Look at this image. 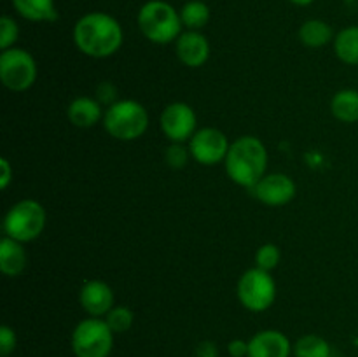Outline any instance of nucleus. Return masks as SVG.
Returning a JSON list of instances; mask_svg holds the SVG:
<instances>
[{
  "label": "nucleus",
  "mask_w": 358,
  "mask_h": 357,
  "mask_svg": "<svg viewBox=\"0 0 358 357\" xmlns=\"http://www.w3.org/2000/svg\"><path fill=\"white\" fill-rule=\"evenodd\" d=\"M28 266V254L23 244L3 237L0 241V272L6 276H20Z\"/></svg>",
  "instance_id": "15"
},
{
  "label": "nucleus",
  "mask_w": 358,
  "mask_h": 357,
  "mask_svg": "<svg viewBox=\"0 0 358 357\" xmlns=\"http://www.w3.org/2000/svg\"><path fill=\"white\" fill-rule=\"evenodd\" d=\"M0 80L10 91L30 90L37 80V63L34 56L21 48H10L0 55Z\"/></svg>",
  "instance_id": "8"
},
{
  "label": "nucleus",
  "mask_w": 358,
  "mask_h": 357,
  "mask_svg": "<svg viewBox=\"0 0 358 357\" xmlns=\"http://www.w3.org/2000/svg\"><path fill=\"white\" fill-rule=\"evenodd\" d=\"M296 357H332L331 345L318 335H304L294 345Z\"/></svg>",
  "instance_id": "21"
},
{
  "label": "nucleus",
  "mask_w": 358,
  "mask_h": 357,
  "mask_svg": "<svg viewBox=\"0 0 358 357\" xmlns=\"http://www.w3.org/2000/svg\"><path fill=\"white\" fill-rule=\"evenodd\" d=\"M191 160V150L189 147H185L184 144L171 142L170 147H166V153H164V161L170 168H175V170H180V168H185V164Z\"/></svg>",
  "instance_id": "25"
},
{
  "label": "nucleus",
  "mask_w": 358,
  "mask_h": 357,
  "mask_svg": "<svg viewBox=\"0 0 358 357\" xmlns=\"http://www.w3.org/2000/svg\"><path fill=\"white\" fill-rule=\"evenodd\" d=\"M294 346L278 329H264L248 340V357H290Z\"/></svg>",
  "instance_id": "13"
},
{
  "label": "nucleus",
  "mask_w": 358,
  "mask_h": 357,
  "mask_svg": "<svg viewBox=\"0 0 358 357\" xmlns=\"http://www.w3.org/2000/svg\"><path fill=\"white\" fill-rule=\"evenodd\" d=\"M45 209L37 200H21L7 210L3 217V233L13 240L27 244L37 240L45 227Z\"/></svg>",
  "instance_id": "5"
},
{
  "label": "nucleus",
  "mask_w": 358,
  "mask_h": 357,
  "mask_svg": "<svg viewBox=\"0 0 358 357\" xmlns=\"http://www.w3.org/2000/svg\"><path fill=\"white\" fill-rule=\"evenodd\" d=\"M231 142L226 133L217 128H199L189 140L191 158L205 167H213L226 161Z\"/></svg>",
  "instance_id": "10"
},
{
  "label": "nucleus",
  "mask_w": 358,
  "mask_h": 357,
  "mask_svg": "<svg viewBox=\"0 0 358 357\" xmlns=\"http://www.w3.org/2000/svg\"><path fill=\"white\" fill-rule=\"evenodd\" d=\"M115 332L101 317H87L73 328L70 345L76 357H108Z\"/></svg>",
  "instance_id": "6"
},
{
  "label": "nucleus",
  "mask_w": 358,
  "mask_h": 357,
  "mask_svg": "<svg viewBox=\"0 0 358 357\" xmlns=\"http://www.w3.org/2000/svg\"><path fill=\"white\" fill-rule=\"evenodd\" d=\"M175 52H177V58L185 66L198 69V66H203L208 62L210 42L198 30L182 31L180 37L175 41Z\"/></svg>",
  "instance_id": "14"
},
{
  "label": "nucleus",
  "mask_w": 358,
  "mask_h": 357,
  "mask_svg": "<svg viewBox=\"0 0 358 357\" xmlns=\"http://www.w3.org/2000/svg\"><path fill=\"white\" fill-rule=\"evenodd\" d=\"M331 112L338 121L346 122V125L358 122V91H338L331 100Z\"/></svg>",
  "instance_id": "18"
},
{
  "label": "nucleus",
  "mask_w": 358,
  "mask_h": 357,
  "mask_svg": "<svg viewBox=\"0 0 358 357\" xmlns=\"http://www.w3.org/2000/svg\"><path fill=\"white\" fill-rule=\"evenodd\" d=\"M79 303L90 317L103 318L114 308V290L103 280H87L79 290Z\"/></svg>",
  "instance_id": "12"
},
{
  "label": "nucleus",
  "mask_w": 358,
  "mask_h": 357,
  "mask_svg": "<svg viewBox=\"0 0 358 357\" xmlns=\"http://www.w3.org/2000/svg\"><path fill=\"white\" fill-rule=\"evenodd\" d=\"M73 42L90 58L103 59L121 49L122 28L107 13L84 14L73 27Z\"/></svg>",
  "instance_id": "1"
},
{
  "label": "nucleus",
  "mask_w": 358,
  "mask_h": 357,
  "mask_svg": "<svg viewBox=\"0 0 358 357\" xmlns=\"http://www.w3.org/2000/svg\"><path fill=\"white\" fill-rule=\"evenodd\" d=\"M0 170H2V175H0V188L6 191V189L9 188L10 182H13V177H14V172H13V167H10L9 160H6V158L0 160Z\"/></svg>",
  "instance_id": "31"
},
{
  "label": "nucleus",
  "mask_w": 358,
  "mask_h": 357,
  "mask_svg": "<svg viewBox=\"0 0 358 357\" xmlns=\"http://www.w3.org/2000/svg\"><path fill=\"white\" fill-rule=\"evenodd\" d=\"M240 303L254 314H261L271 308L276 300V284L271 272L261 268H250L240 276L236 287Z\"/></svg>",
  "instance_id": "7"
},
{
  "label": "nucleus",
  "mask_w": 358,
  "mask_h": 357,
  "mask_svg": "<svg viewBox=\"0 0 358 357\" xmlns=\"http://www.w3.org/2000/svg\"><path fill=\"white\" fill-rule=\"evenodd\" d=\"M17 37H20V28L16 21L10 16L0 18V49L6 51V49L14 48Z\"/></svg>",
  "instance_id": "26"
},
{
  "label": "nucleus",
  "mask_w": 358,
  "mask_h": 357,
  "mask_svg": "<svg viewBox=\"0 0 358 357\" xmlns=\"http://www.w3.org/2000/svg\"><path fill=\"white\" fill-rule=\"evenodd\" d=\"M280 258H282V252H280L278 245L275 244H264L257 248L255 252V266L266 272H271L278 266Z\"/></svg>",
  "instance_id": "24"
},
{
  "label": "nucleus",
  "mask_w": 358,
  "mask_h": 357,
  "mask_svg": "<svg viewBox=\"0 0 358 357\" xmlns=\"http://www.w3.org/2000/svg\"><path fill=\"white\" fill-rule=\"evenodd\" d=\"M13 6L20 16L34 23H51L58 20L55 0H13Z\"/></svg>",
  "instance_id": "17"
},
{
  "label": "nucleus",
  "mask_w": 358,
  "mask_h": 357,
  "mask_svg": "<svg viewBox=\"0 0 358 357\" xmlns=\"http://www.w3.org/2000/svg\"><path fill=\"white\" fill-rule=\"evenodd\" d=\"M103 128L112 139L121 142L140 139L149 128L147 108L136 100H117L105 108Z\"/></svg>",
  "instance_id": "4"
},
{
  "label": "nucleus",
  "mask_w": 358,
  "mask_h": 357,
  "mask_svg": "<svg viewBox=\"0 0 358 357\" xmlns=\"http://www.w3.org/2000/svg\"><path fill=\"white\" fill-rule=\"evenodd\" d=\"M180 20L189 30H199L210 21V9L201 0H191L180 10Z\"/></svg>",
  "instance_id": "22"
},
{
  "label": "nucleus",
  "mask_w": 358,
  "mask_h": 357,
  "mask_svg": "<svg viewBox=\"0 0 358 357\" xmlns=\"http://www.w3.org/2000/svg\"><path fill=\"white\" fill-rule=\"evenodd\" d=\"M224 167L234 184L252 189L266 175L268 149L257 136L243 135L231 142Z\"/></svg>",
  "instance_id": "2"
},
{
  "label": "nucleus",
  "mask_w": 358,
  "mask_h": 357,
  "mask_svg": "<svg viewBox=\"0 0 358 357\" xmlns=\"http://www.w3.org/2000/svg\"><path fill=\"white\" fill-rule=\"evenodd\" d=\"M16 332L9 326H2L0 328V356L2 357H10V354L16 349Z\"/></svg>",
  "instance_id": "27"
},
{
  "label": "nucleus",
  "mask_w": 358,
  "mask_h": 357,
  "mask_svg": "<svg viewBox=\"0 0 358 357\" xmlns=\"http://www.w3.org/2000/svg\"><path fill=\"white\" fill-rule=\"evenodd\" d=\"M105 112H101V104L96 98L77 97L70 102L66 108L69 121L77 128H91L100 119H103Z\"/></svg>",
  "instance_id": "16"
},
{
  "label": "nucleus",
  "mask_w": 358,
  "mask_h": 357,
  "mask_svg": "<svg viewBox=\"0 0 358 357\" xmlns=\"http://www.w3.org/2000/svg\"><path fill=\"white\" fill-rule=\"evenodd\" d=\"M105 321H107L108 328L115 332V335H121L131 329L133 321H135V315L124 304H117V307L112 308L107 315H105Z\"/></svg>",
  "instance_id": "23"
},
{
  "label": "nucleus",
  "mask_w": 358,
  "mask_h": 357,
  "mask_svg": "<svg viewBox=\"0 0 358 357\" xmlns=\"http://www.w3.org/2000/svg\"><path fill=\"white\" fill-rule=\"evenodd\" d=\"M138 28L154 44H170L182 34L180 13L163 0H150L138 10Z\"/></svg>",
  "instance_id": "3"
},
{
  "label": "nucleus",
  "mask_w": 358,
  "mask_h": 357,
  "mask_svg": "<svg viewBox=\"0 0 358 357\" xmlns=\"http://www.w3.org/2000/svg\"><path fill=\"white\" fill-rule=\"evenodd\" d=\"M336 56L346 65H358V24L343 28L334 38Z\"/></svg>",
  "instance_id": "20"
},
{
  "label": "nucleus",
  "mask_w": 358,
  "mask_h": 357,
  "mask_svg": "<svg viewBox=\"0 0 358 357\" xmlns=\"http://www.w3.org/2000/svg\"><path fill=\"white\" fill-rule=\"evenodd\" d=\"M227 354L231 357H248V342H245V340H231L227 343Z\"/></svg>",
  "instance_id": "30"
},
{
  "label": "nucleus",
  "mask_w": 358,
  "mask_h": 357,
  "mask_svg": "<svg viewBox=\"0 0 358 357\" xmlns=\"http://www.w3.org/2000/svg\"><path fill=\"white\" fill-rule=\"evenodd\" d=\"M161 132L170 142L185 144L198 132V118L191 105L184 102H173L166 105L159 118Z\"/></svg>",
  "instance_id": "9"
},
{
  "label": "nucleus",
  "mask_w": 358,
  "mask_h": 357,
  "mask_svg": "<svg viewBox=\"0 0 358 357\" xmlns=\"http://www.w3.org/2000/svg\"><path fill=\"white\" fill-rule=\"evenodd\" d=\"M299 38L306 48H322L334 38V31L325 21L308 20L301 24Z\"/></svg>",
  "instance_id": "19"
},
{
  "label": "nucleus",
  "mask_w": 358,
  "mask_h": 357,
  "mask_svg": "<svg viewBox=\"0 0 358 357\" xmlns=\"http://www.w3.org/2000/svg\"><path fill=\"white\" fill-rule=\"evenodd\" d=\"M296 182L287 174H266L254 188L252 195L268 206H283L296 196Z\"/></svg>",
  "instance_id": "11"
},
{
  "label": "nucleus",
  "mask_w": 358,
  "mask_h": 357,
  "mask_svg": "<svg viewBox=\"0 0 358 357\" xmlns=\"http://www.w3.org/2000/svg\"><path fill=\"white\" fill-rule=\"evenodd\" d=\"M194 357H219V346L210 340H203L196 345Z\"/></svg>",
  "instance_id": "29"
},
{
  "label": "nucleus",
  "mask_w": 358,
  "mask_h": 357,
  "mask_svg": "<svg viewBox=\"0 0 358 357\" xmlns=\"http://www.w3.org/2000/svg\"><path fill=\"white\" fill-rule=\"evenodd\" d=\"M292 4H296V6H310L313 0H290Z\"/></svg>",
  "instance_id": "32"
},
{
  "label": "nucleus",
  "mask_w": 358,
  "mask_h": 357,
  "mask_svg": "<svg viewBox=\"0 0 358 357\" xmlns=\"http://www.w3.org/2000/svg\"><path fill=\"white\" fill-rule=\"evenodd\" d=\"M96 100L105 107H110L117 102V88L108 80H103L96 86Z\"/></svg>",
  "instance_id": "28"
}]
</instances>
